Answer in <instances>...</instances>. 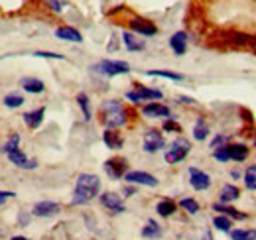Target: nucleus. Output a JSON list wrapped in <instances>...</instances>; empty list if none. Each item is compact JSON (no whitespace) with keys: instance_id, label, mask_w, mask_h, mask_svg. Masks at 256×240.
<instances>
[{"instance_id":"nucleus-30","label":"nucleus","mask_w":256,"mask_h":240,"mask_svg":"<svg viewBox=\"0 0 256 240\" xmlns=\"http://www.w3.org/2000/svg\"><path fill=\"white\" fill-rule=\"evenodd\" d=\"M77 104L81 106V110H83V116H85V120H91V106H89V96H87L85 92H79V94H77Z\"/></svg>"},{"instance_id":"nucleus-5","label":"nucleus","mask_w":256,"mask_h":240,"mask_svg":"<svg viewBox=\"0 0 256 240\" xmlns=\"http://www.w3.org/2000/svg\"><path fill=\"white\" fill-rule=\"evenodd\" d=\"M126 98L132 102H142V100H154V98H162V90L158 89H148V87H142L138 85L134 90H128Z\"/></svg>"},{"instance_id":"nucleus-33","label":"nucleus","mask_w":256,"mask_h":240,"mask_svg":"<svg viewBox=\"0 0 256 240\" xmlns=\"http://www.w3.org/2000/svg\"><path fill=\"white\" fill-rule=\"evenodd\" d=\"M4 104L8 108H18V106L24 104V96H20V94H8V96H4Z\"/></svg>"},{"instance_id":"nucleus-36","label":"nucleus","mask_w":256,"mask_h":240,"mask_svg":"<svg viewBox=\"0 0 256 240\" xmlns=\"http://www.w3.org/2000/svg\"><path fill=\"white\" fill-rule=\"evenodd\" d=\"M36 58H48V60H64V56L60 54H52V52H36Z\"/></svg>"},{"instance_id":"nucleus-12","label":"nucleus","mask_w":256,"mask_h":240,"mask_svg":"<svg viewBox=\"0 0 256 240\" xmlns=\"http://www.w3.org/2000/svg\"><path fill=\"white\" fill-rule=\"evenodd\" d=\"M100 203H102V207H106V209L110 210V212H114V214L126 210L124 209L122 199H120L116 193H102V195H100Z\"/></svg>"},{"instance_id":"nucleus-21","label":"nucleus","mask_w":256,"mask_h":240,"mask_svg":"<svg viewBox=\"0 0 256 240\" xmlns=\"http://www.w3.org/2000/svg\"><path fill=\"white\" fill-rule=\"evenodd\" d=\"M142 236H144V238H150V240L160 238V236H162V226L156 222V220H152V218H150V220L146 222V226L142 228Z\"/></svg>"},{"instance_id":"nucleus-15","label":"nucleus","mask_w":256,"mask_h":240,"mask_svg":"<svg viewBox=\"0 0 256 240\" xmlns=\"http://www.w3.org/2000/svg\"><path fill=\"white\" fill-rule=\"evenodd\" d=\"M102 140H104V144H106L110 150H120L122 144H124V138H122L120 132L114 130V128H106L104 134H102Z\"/></svg>"},{"instance_id":"nucleus-3","label":"nucleus","mask_w":256,"mask_h":240,"mask_svg":"<svg viewBox=\"0 0 256 240\" xmlns=\"http://www.w3.org/2000/svg\"><path fill=\"white\" fill-rule=\"evenodd\" d=\"M93 71L100 73V75H106V77H114V75H124L130 71V65L126 61H114V60H102L95 63L91 67Z\"/></svg>"},{"instance_id":"nucleus-32","label":"nucleus","mask_w":256,"mask_h":240,"mask_svg":"<svg viewBox=\"0 0 256 240\" xmlns=\"http://www.w3.org/2000/svg\"><path fill=\"white\" fill-rule=\"evenodd\" d=\"M244 185L248 189L256 191V166H250L246 172H244Z\"/></svg>"},{"instance_id":"nucleus-10","label":"nucleus","mask_w":256,"mask_h":240,"mask_svg":"<svg viewBox=\"0 0 256 240\" xmlns=\"http://www.w3.org/2000/svg\"><path fill=\"white\" fill-rule=\"evenodd\" d=\"M6 156H8V160L16 166V168H24V170H34L36 166H38V162H34V160H28V156L24 154V152L20 150V148H16V150H10L6 152Z\"/></svg>"},{"instance_id":"nucleus-20","label":"nucleus","mask_w":256,"mask_h":240,"mask_svg":"<svg viewBox=\"0 0 256 240\" xmlns=\"http://www.w3.org/2000/svg\"><path fill=\"white\" fill-rule=\"evenodd\" d=\"M228 158L234 162H244L248 158V148L244 144H232L228 146Z\"/></svg>"},{"instance_id":"nucleus-23","label":"nucleus","mask_w":256,"mask_h":240,"mask_svg":"<svg viewBox=\"0 0 256 240\" xmlns=\"http://www.w3.org/2000/svg\"><path fill=\"white\" fill-rule=\"evenodd\" d=\"M207 136H209V126H207L205 120L199 118L197 122H195V126H193V138L199 140V142H203Z\"/></svg>"},{"instance_id":"nucleus-1","label":"nucleus","mask_w":256,"mask_h":240,"mask_svg":"<svg viewBox=\"0 0 256 240\" xmlns=\"http://www.w3.org/2000/svg\"><path fill=\"white\" fill-rule=\"evenodd\" d=\"M100 189V180L93 174H81L77 178L75 185V193H73V205H85L89 203L93 197L98 195Z\"/></svg>"},{"instance_id":"nucleus-9","label":"nucleus","mask_w":256,"mask_h":240,"mask_svg":"<svg viewBox=\"0 0 256 240\" xmlns=\"http://www.w3.org/2000/svg\"><path fill=\"white\" fill-rule=\"evenodd\" d=\"M60 210H62V207H60L58 203H54V201H40V203H36V205H34L32 214L34 216L48 218V216H56Z\"/></svg>"},{"instance_id":"nucleus-43","label":"nucleus","mask_w":256,"mask_h":240,"mask_svg":"<svg viewBox=\"0 0 256 240\" xmlns=\"http://www.w3.org/2000/svg\"><path fill=\"white\" fill-rule=\"evenodd\" d=\"M10 240H30V238H26V236H12Z\"/></svg>"},{"instance_id":"nucleus-29","label":"nucleus","mask_w":256,"mask_h":240,"mask_svg":"<svg viewBox=\"0 0 256 240\" xmlns=\"http://www.w3.org/2000/svg\"><path fill=\"white\" fill-rule=\"evenodd\" d=\"M146 75H150V77H164V79H172V81H184V75L174 73V71H160V69H156V71H148Z\"/></svg>"},{"instance_id":"nucleus-18","label":"nucleus","mask_w":256,"mask_h":240,"mask_svg":"<svg viewBox=\"0 0 256 240\" xmlns=\"http://www.w3.org/2000/svg\"><path fill=\"white\" fill-rule=\"evenodd\" d=\"M44 114H46V108H36L32 112H26V114H24V122L28 124V128L36 130V128H40V124L44 122Z\"/></svg>"},{"instance_id":"nucleus-40","label":"nucleus","mask_w":256,"mask_h":240,"mask_svg":"<svg viewBox=\"0 0 256 240\" xmlns=\"http://www.w3.org/2000/svg\"><path fill=\"white\" fill-rule=\"evenodd\" d=\"M201 240H213V234L207 230V232H203V238H201Z\"/></svg>"},{"instance_id":"nucleus-8","label":"nucleus","mask_w":256,"mask_h":240,"mask_svg":"<svg viewBox=\"0 0 256 240\" xmlns=\"http://www.w3.org/2000/svg\"><path fill=\"white\" fill-rule=\"evenodd\" d=\"M124 180L134 185H146V187H158V180L146 172H126Z\"/></svg>"},{"instance_id":"nucleus-28","label":"nucleus","mask_w":256,"mask_h":240,"mask_svg":"<svg viewBox=\"0 0 256 240\" xmlns=\"http://www.w3.org/2000/svg\"><path fill=\"white\" fill-rule=\"evenodd\" d=\"M213 226L217 228V230H221V232H230V218L228 216H224V214H219V216H215L213 218Z\"/></svg>"},{"instance_id":"nucleus-4","label":"nucleus","mask_w":256,"mask_h":240,"mask_svg":"<svg viewBox=\"0 0 256 240\" xmlns=\"http://www.w3.org/2000/svg\"><path fill=\"white\" fill-rule=\"evenodd\" d=\"M192 150V144L186 138H178L176 142H172V146L166 152V162L168 164H180L182 160H186V156Z\"/></svg>"},{"instance_id":"nucleus-16","label":"nucleus","mask_w":256,"mask_h":240,"mask_svg":"<svg viewBox=\"0 0 256 240\" xmlns=\"http://www.w3.org/2000/svg\"><path fill=\"white\" fill-rule=\"evenodd\" d=\"M170 48L174 50L176 56H184L188 50V34L186 32H178L170 38Z\"/></svg>"},{"instance_id":"nucleus-38","label":"nucleus","mask_w":256,"mask_h":240,"mask_svg":"<svg viewBox=\"0 0 256 240\" xmlns=\"http://www.w3.org/2000/svg\"><path fill=\"white\" fill-rule=\"evenodd\" d=\"M12 197H16V193H14V191H0V203L8 201V199H12Z\"/></svg>"},{"instance_id":"nucleus-34","label":"nucleus","mask_w":256,"mask_h":240,"mask_svg":"<svg viewBox=\"0 0 256 240\" xmlns=\"http://www.w3.org/2000/svg\"><path fill=\"white\" fill-rule=\"evenodd\" d=\"M213 156H215V160H219V162H228L230 158H228V146H219V148H215L213 150Z\"/></svg>"},{"instance_id":"nucleus-2","label":"nucleus","mask_w":256,"mask_h":240,"mask_svg":"<svg viewBox=\"0 0 256 240\" xmlns=\"http://www.w3.org/2000/svg\"><path fill=\"white\" fill-rule=\"evenodd\" d=\"M100 120L106 128H120L126 122V110L120 100H104L100 104Z\"/></svg>"},{"instance_id":"nucleus-7","label":"nucleus","mask_w":256,"mask_h":240,"mask_svg":"<svg viewBox=\"0 0 256 240\" xmlns=\"http://www.w3.org/2000/svg\"><path fill=\"white\" fill-rule=\"evenodd\" d=\"M164 146H166V140L158 130H148L144 134V152L154 154V152H160Z\"/></svg>"},{"instance_id":"nucleus-39","label":"nucleus","mask_w":256,"mask_h":240,"mask_svg":"<svg viewBox=\"0 0 256 240\" xmlns=\"http://www.w3.org/2000/svg\"><path fill=\"white\" fill-rule=\"evenodd\" d=\"M224 144V136H217L213 142H211V148L215 150V148H219V146H223Z\"/></svg>"},{"instance_id":"nucleus-31","label":"nucleus","mask_w":256,"mask_h":240,"mask_svg":"<svg viewBox=\"0 0 256 240\" xmlns=\"http://www.w3.org/2000/svg\"><path fill=\"white\" fill-rule=\"evenodd\" d=\"M180 207H182V209H186L190 214H197V212H199V203H197L195 199H192V197L182 199V201H180Z\"/></svg>"},{"instance_id":"nucleus-14","label":"nucleus","mask_w":256,"mask_h":240,"mask_svg":"<svg viewBox=\"0 0 256 240\" xmlns=\"http://www.w3.org/2000/svg\"><path fill=\"white\" fill-rule=\"evenodd\" d=\"M142 112H144V116H148V118H168L172 112H170V108L166 106V104H160V102H150V104H146L144 108H142Z\"/></svg>"},{"instance_id":"nucleus-13","label":"nucleus","mask_w":256,"mask_h":240,"mask_svg":"<svg viewBox=\"0 0 256 240\" xmlns=\"http://www.w3.org/2000/svg\"><path fill=\"white\" fill-rule=\"evenodd\" d=\"M130 30L134 32V34H140V36H156L158 34V28L152 22L142 20V18L130 20Z\"/></svg>"},{"instance_id":"nucleus-6","label":"nucleus","mask_w":256,"mask_h":240,"mask_svg":"<svg viewBox=\"0 0 256 240\" xmlns=\"http://www.w3.org/2000/svg\"><path fill=\"white\" fill-rule=\"evenodd\" d=\"M126 160H122V158H112V160L104 162V172L108 174L110 180H120L122 176H126Z\"/></svg>"},{"instance_id":"nucleus-45","label":"nucleus","mask_w":256,"mask_h":240,"mask_svg":"<svg viewBox=\"0 0 256 240\" xmlns=\"http://www.w3.org/2000/svg\"><path fill=\"white\" fill-rule=\"evenodd\" d=\"M254 2H256V0H254Z\"/></svg>"},{"instance_id":"nucleus-24","label":"nucleus","mask_w":256,"mask_h":240,"mask_svg":"<svg viewBox=\"0 0 256 240\" xmlns=\"http://www.w3.org/2000/svg\"><path fill=\"white\" fill-rule=\"evenodd\" d=\"M176 203L172 201V199H162L160 203L156 205V210H158V214L160 216H172L174 212H176Z\"/></svg>"},{"instance_id":"nucleus-26","label":"nucleus","mask_w":256,"mask_h":240,"mask_svg":"<svg viewBox=\"0 0 256 240\" xmlns=\"http://www.w3.org/2000/svg\"><path fill=\"white\" fill-rule=\"evenodd\" d=\"M213 209L219 210V212H223V214H226V216H232V218H236V220H244L246 218V214L244 212H238L236 209H232V207H224V205H213Z\"/></svg>"},{"instance_id":"nucleus-42","label":"nucleus","mask_w":256,"mask_h":240,"mask_svg":"<svg viewBox=\"0 0 256 240\" xmlns=\"http://www.w3.org/2000/svg\"><path fill=\"white\" fill-rule=\"evenodd\" d=\"M180 100H182V102H193V98H190V96H182Z\"/></svg>"},{"instance_id":"nucleus-22","label":"nucleus","mask_w":256,"mask_h":240,"mask_svg":"<svg viewBox=\"0 0 256 240\" xmlns=\"http://www.w3.org/2000/svg\"><path fill=\"white\" fill-rule=\"evenodd\" d=\"M20 85L24 87V90H28V92H32V94H38V92H42V90L46 89L44 83H42L40 79H36V77H24Z\"/></svg>"},{"instance_id":"nucleus-35","label":"nucleus","mask_w":256,"mask_h":240,"mask_svg":"<svg viewBox=\"0 0 256 240\" xmlns=\"http://www.w3.org/2000/svg\"><path fill=\"white\" fill-rule=\"evenodd\" d=\"M164 130H166V132H174V134H178V132H182V126H180L176 120H166V122H164Z\"/></svg>"},{"instance_id":"nucleus-25","label":"nucleus","mask_w":256,"mask_h":240,"mask_svg":"<svg viewBox=\"0 0 256 240\" xmlns=\"http://www.w3.org/2000/svg\"><path fill=\"white\" fill-rule=\"evenodd\" d=\"M238 195H240L238 187H234V185H224L223 191H221V203H230V201L238 199Z\"/></svg>"},{"instance_id":"nucleus-27","label":"nucleus","mask_w":256,"mask_h":240,"mask_svg":"<svg viewBox=\"0 0 256 240\" xmlns=\"http://www.w3.org/2000/svg\"><path fill=\"white\" fill-rule=\"evenodd\" d=\"M232 240H256V230L250 228H236L230 232Z\"/></svg>"},{"instance_id":"nucleus-17","label":"nucleus","mask_w":256,"mask_h":240,"mask_svg":"<svg viewBox=\"0 0 256 240\" xmlns=\"http://www.w3.org/2000/svg\"><path fill=\"white\" fill-rule=\"evenodd\" d=\"M56 36H58L60 40H65V42H75V44H81V42H83L81 32H77L75 28H71V26L60 28V30L56 32Z\"/></svg>"},{"instance_id":"nucleus-11","label":"nucleus","mask_w":256,"mask_h":240,"mask_svg":"<svg viewBox=\"0 0 256 240\" xmlns=\"http://www.w3.org/2000/svg\"><path fill=\"white\" fill-rule=\"evenodd\" d=\"M190 183H192V187L195 191H205L211 185V178L205 172H201L197 168H192L190 170Z\"/></svg>"},{"instance_id":"nucleus-41","label":"nucleus","mask_w":256,"mask_h":240,"mask_svg":"<svg viewBox=\"0 0 256 240\" xmlns=\"http://www.w3.org/2000/svg\"><path fill=\"white\" fill-rule=\"evenodd\" d=\"M124 193H126V197H128V195H134V193H136V189H132V187H126V189H124Z\"/></svg>"},{"instance_id":"nucleus-44","label":"nucleus","mask_w":256,"mask_h":240,"mask_svg":"<svg viewBox=\"0 0 256 240\" xmlns=\"http://www.w3.org/2000/svg\"><path fill=\"white\" fill-rule=\"evenodd\" d=\"M254 146H256V138H254Z\"/></svg>"},{"instance_id":"nucleus-19","label":"nucleus","mask_w":256,"mask_h":240,"mask_svg":"<svg viewBox=\"0 0 256 240\" xmlns=\"http://www.w3.org/2000/svg\"><path fill=\"white\" fill-rule=\"evenodd\" d=\"M122 40H124V46H126L128 52H142V50L146 48V44H144L140 38H136L134 34H130V32H124V34H122Z\"/></svg>"},{"instance_id":"nucleus-37","label":"nucleus","mask_w":256,"mask_h":240,"mask_svg":"<svg viewBox=\"0 0 256 240\" xmlns=\"http://www.w3.org/2000/svg\"><path fill=\"white\" fill-rule=\"evenodd\" d=\"M46 4H48L52 10H56V12H62V8H64V4H62L60 0H46Z\"/></svg>"}]
</instances>
